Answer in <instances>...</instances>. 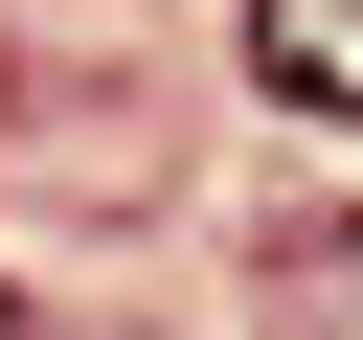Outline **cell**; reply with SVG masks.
Wrapping results in <instances>:
<instances>
[{"label":"cell","mask_w":363,"mask_h":340,"mask_svg":"<svg viewBox=\"0 0 363 340\" xmlns=\"http://www.w3.org/2000/svg\"><path fill=\"white\" fill-rule=\"evenodd\" d=\"M0 340H23V295H0Z\"/></svg>","instance_id":"cell-2"},{"label":"cell","mask_w":363,"mask_h":340,"mask_svg":"<svg viewBox=\"0 0 363 340\" xmlns=\"http://www.w3.org/2000/svg\"><path fill=\"white\" fill-rule=\"evenodd\" d=\"M250 91L272 113H363V0H250Z\"/></svg>","instance_id":"cell-1"}]
</instances>
